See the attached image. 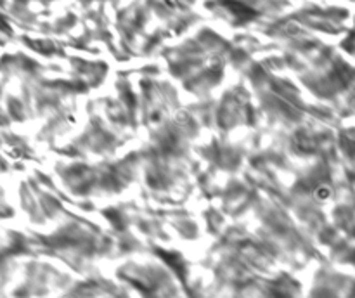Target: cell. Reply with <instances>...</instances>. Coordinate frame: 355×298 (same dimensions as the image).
Masks as SVG:
<instances>
[{"mask_svg":"<svg viewBox=\"0 0 355 298\" xmlns=\"http://www.w3.org/2000/svg\"><path fill=\"white\" fill-rule=\"evenodd\" d=\"M331 196V189L326 186H320L319 189H317V198L319 199H327Z\"/></svg>","mask_w":355,"mask_h":298,"instance_id":"obj_1","label":"cell"}]
</instances>
